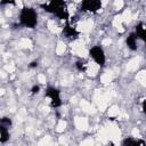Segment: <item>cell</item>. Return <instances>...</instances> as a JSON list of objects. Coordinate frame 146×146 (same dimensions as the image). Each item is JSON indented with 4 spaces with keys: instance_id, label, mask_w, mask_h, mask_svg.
<instances>
[{
    "instance_id": "6da1fadb",
    "label": "cell",
    "mask_w": 146,
    "mask_h": 146,
    "mask_svg": "<svg viewBox=\"0 0 146 146\" xmlns=\"http://www.w3.org/2000/svg\"><path fill=\"white\" fill-rule=\"evenodd\" d=\"M18 23L21 26L33 30L38 26L39 24V15L35 8L30 7V6H24L18 14Z\"/></svg>"
},
{
    "instance_id": "7a4b0ae2",
    "label": "cell",
    "mask_w": 146,
    "mask_h": 146,
    "mask_svg": "<svg viewBox=\"0 0 146 146\" xmlns=\"http://www.w3.org/2000/svg\"><path fill=\"white\" fill-rule=\"evenodd\" d=\"M41 8L62 21H67L70 17L67 3L65 0H49L47 3L41 5Z\"/></svg>"
},
{
    "instance_id": "3957f363",
    "label": "cell",
    "mask_w": 146,
    "mask_h": 146,
    "mask_svg": "<svg viewBox=\"0 0 146 146\" xmlns=\"http://www.w3.org/2000/svg\"><path fill=\"white\" fill-rule=\"evenodd\" d=\"M44 98L48 99L49 105L52 108H58L63 104L60 90L58 88H56V87H52V86H48L46 88V90H44Z\"/></svg>"
},
{
    "instance_id": "277c9868",
    "label": "cell",
    "mask_w": 146,
    "mask_h": 146,
    "mask_svg": "<svg viewBox=\"0 0 146 146\" xmlns=\"http://www.w3.org/2000/svg\"><path fill=\"white\" fill-rule=\"evenodd\" d=\"M89 57L94 60V63L100 67L105 66L106 64V52L104 50V48L100 44H95L92 46L89 51H88Z\"/></svg>"
},
{
    "instance_id": "5b68a950",
    "label": "cell",
    "mask_w": 146,
    "mask_h": 146,
    "mask_svg": "<svg viewBox=\"0 0 146 146\" xmlns=\"http://www.w3.org/2000/svg\"><path fill=\"white\" fill-rule=\"evenodd\" d=\"M103 7L102 0H81L80 2V10L83 13L95 14L98 13Z\"/></svg>"
},
{
    "instance_id": "8992f818",
    "label": "cell",
    "mask_w": 146,
    "mask_h": 146,
    "mask_svg": "<svg viewBox=\"0 0 146 146\" xmlns=\"http://www.w3.org/2000/svg\"><path fill=\"white\" fill-rule=\"evenodd\" d=\"M62 34L66 39H78L80 35V32L74 26H72L68 22H66V24L62 29Z\"/></svg>"
},
{
    "instance_id": "52a82bcc",
    "label": "cell",
    "mask_w": 146,
    "mask_h": 146,
    "mask_svg": "<svg viewBox=\"0 0 146 146\" xmlns=\"http://www.w3.org/2000/svg\"><path fill=\"white\" fill-rule=\"evenodd\" d=\"M133 33L136 34L137 39L141 42H145L146 41V25L144 22H139L137 23V25L135 26V31Z\"/></svg>"
},
{
    "instance_id": "ba28073f",
    "label": "cell",
    "mask_w": 146,
    "mask_h": 146,
    "mask_svg": "<svg viewBox=\"0 0 146 146\" xmlns=\"http://www.w3.org/2000/svg\"><path fill=\"white\" fill-rule=\"evenodd\" d=\"M125 46L131 51H136L138 49V39H137V36L133 32H130L125 36Z\"/></svg>"
},
{
    "instance_id": "9c48e42d",
    "label": "cell",
    "mask_w": 146,
    "mask_h": 146,
    "mask_svg": "<svg viewBox=\"0 0 146 146\" xmlns=\"http://www.w3.org/2000/svg\"><path fill=\"white\" fill-rule=\"evenodd\" d=\"M9 128L0 124V143L1 144H6L9 138H10V132H9Z\"/></svg>"
},
{
    "instance_id": "30bf717a",
    "label": "cell",
    "mask_w": 146,
    "mask_h": 146,
    "mask_svg": "<svg viewBox=\"0 0 146 146\" xmlns=\"http://www.w3.org/2000/svg\"><path fill=\"white\" fill-rule=\"evenodd\" d=\"M121 144L123 146H143L144 145V141L138 140V139H136L133 137H127V138H124L121 141Z\"/></svg>"
},
{
    "instance_id": "8fae6325",
    "label": "cell",
    "mask_w": 146,
    "mask_h": 146,
    "mask_svg": "<svg viewBox=\"0 0 146 146\" xmlns=\"http://www.w3.org/2000/svg\"><path fill=\"white\" fill-rule=\"evenodd\" d=\"M0 124H2V125H5V127L10 129L13 127V120L9 116H2V117H0Z\"/></svg>"
},
{
    "instance_id": "7c38bea8",
    "label": "cell",
    "mask_w": 146,
    "mask_h": 146,
    "mask_svg": "<svg viewBox=\"0 0 146 146\" xmlns=\"http://www.w3.org/2000/svg\"><path fill=\"white\" fill-rule=\"evenodd\" d=\"M40 91H41V87H40L39 84H36V83H34V84L31 87V89H30V94H31L32 96L38 95Z\"/></svg>"
},
{
    "instance_id": "4fadbf2b",
    "label": "cell",
    "mask_w": 146,
    "mask_h": 146,
    "mask_svg": "<svg viewBox=\"0 0 146 146\" xmlns=\"http://www.w3.org/2000/svg\"><path fill=\"white\" fill-rule=\"evenodd\" d=\"M75 67H76V70L80 71V72H84L86 68H87L86 64H84L83 62H81V60H78V62L75 63Z\"/></svg>"
},
{
    "instance_id": "5bb4252c",
    "label": "cell",
    "mask_w": 146,
    "mask_h": 146,
    "mask_svg": "<svg viewBox=\"0 0 146 146\" xmlns=\"http://www.w3.org/2000/svg\"><path fill=\"white\" fill-rule=\"evenodd\" d=\"M38 66H39L38 60H33V62H31V63L29 64V67H30V68H35V67H38Z\"/></svg>"
},
{
    "instance_id": "9a60e30c",
    "label": "cell",
    "mask_w": 146,
    "mask_h": 146,
    "mask_svg": "<svg viewBox=\"0 0 146 146\" xmlns=\"http://www.w3.org/2000/svg\"><path fill=\"white\" fill-rule=\"evenodd\" d=\"M6 3H14L13 0H1L0 1V5H6Z\"/></svg>"
}]
</instances>
